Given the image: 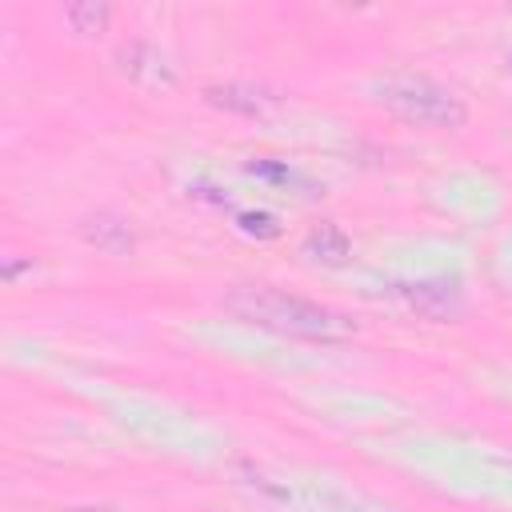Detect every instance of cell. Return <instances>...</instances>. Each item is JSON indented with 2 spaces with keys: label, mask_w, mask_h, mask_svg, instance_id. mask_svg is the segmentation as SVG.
<instances>
[{
  "label": "cell",
  "mask_w": 512,
  "mask_h": 512,
  "mask_svg": "<svg viewBox=\"0 0 512 512\" xmlns=\"http://www.w3.org/2000/svg\"><path fill=\"white\" fill-rule=\"evenodd\" d=\"M224 308L264 332L292 336V340H348L356 324L344 312H332L324 304H312L304 296L268 288V284H240L224 296Z\"/></svg>",
  "instance_id": "obj_1"
},
{
  "label": "cell",
  "mask_w": 512,
  "mask_h": 512,
  "mask_svg": "<svg viewBox=\"0 0 512 512\" xmlns=\"http://www.w3.org/2000/svg\"><path fill=\"white\" fill-rule=\"evenodd\" d=\"M372 96L388 112H396V116H404L412 124H424V128L456 132L468 120V108L452 88H444V84H436L428 76H416V72H392V76L376 80Z\"/></svg>",
  "instance_id": "obj_2"
},
{
  "label": "cell",
  "mask_w": 512,
  "mask_h": 512,
  "mask_svg": "<svg viewBox=\"0 0 512 512\" xmlns=\"http://www.w3.org/2000/svg\"><path fill=\"white\" fill-rule=\"evenodd\" d=\"M116 68L144 92H172L176 88V72L172 64L144 40H124L116 48Z\"/></svg>",
  "instance_id": "obj_3"
},
{
  "label": "cell",
  "mask_w": 512,
  "mask_h": 512,
  "mask_svg": "<svg viewBox=\"0 0 512 512\" xmlns=\"http://www.w3.org/2000/svg\"><path fill=\"white\" fill-rule=\"evenodd\" d=\"M400 296L432 324H456L464 316V292L456 280H412L400 284Z\"/></svg>",
  "instance_id": "obj_4"
},
{
  "label": "cell",
  "mask_w": 512,
  "mask_h": 512,
  "mask_svg": "<svg viewBox=\"0 0 512 512\" xmlns=\"http://www.w3.org/2000/svg\"><path fill=\"white\" fill-rule=\"evenodd\" d=\"M204 100L212 108L236 112V116H268L280 108V96L264 84H248V80H228V84H212L204 88Z\"/></svg>",
  "instance_id": "obj_5"
},
{
  "label": "cell",
  "mask_w": 512,
  "mask_h": 512,
  "mask_svg": "<svg viewBox=\"0 0 512 512\" xmlns=\"http://www.w3.org/2000/svg\"><path fill=\"white\" fill-rule=\"evenodd\" d=\"M80 236H84V244H92V248H100V252H108V256H124V252H132V244H136L128 220L116 216V212H96V216H88V220L80 224Z\"/></svg>",
  "instance_id": "obj_6"
},
{
  "label": "cell",
  "mask_w": 512,
  "mask_h": 512,
  "mask_svg": "<svg viewBox=\"0 0 512 512\" xmlns=\"http://www.w3.org/2000/svg\"><path fill=\"white\" fill-rule=\"evenodd\" d=\"M348 252H352V244H348V236H344L332 220L312 224V228H308V236H304V256H312L316 264L340 268V264L348 260Z\"/></svg>",
  "instance_id": "obj_7"
},
{
  "label": "cell",
  "mask_w": 512,
  "mask_h": 512,
  "mask_svg": "<svg viewBox=\"0 0 512 512\" xmlns=\"http://www.w3.org/2000/svg\"><path fill=\"white\" fill-rule=\"evenodd\" d=\"M64 20H68V28L76 36H100L108 28V20H112V8L104 0H72L64 8Z\"/></svg>",
  "instance_id": "obj_8"
},
{
  "label": "cell",
  "mask_w": 512,
  "mask_h": 512,
  "mask_svg": "<svg viewBox=\"0 0 512 512\" xmlns=\"http://www.w3.org/2000/svg\"><path fill=\"white\" fill-rule=\"evenodd\" d=\"M236 224H240L244 236H256V240H276L280 236V220L272 212H240Z\"/></svg>",
  "instance_id": "obj_9"
},
{
  "label": "cell",
  "mask_w": 512,
  "mask_h": 512,
  "mask_svg": "<svg viewBox=\"0 0 512 512\" xmlns=\"http://www.w3.org/2000/svg\"><path fill=\"white\" fill-rule=\"evenodd\" d=\"M252 176H264V180H280V184H288V180H296V172L288 168V164H272V160H252V164H244Z\"/></svg>",
  "instance_id": "obj_10"
},
{
  "label": "cell",
  "mask_w": 512,
  "mask_h": 512,
  "mask_svg": "<svg viewBox=\"0 0 512 512\" xmlns=\"http://www.w3.org/2000/svg\"><path fill=\"white\" fill-rule=\"evenodd\" d=\"M68 512H112V508H68Z\"/></svg>",
  "instance_id": "obj_11"
}]
</instances>
